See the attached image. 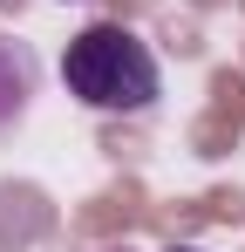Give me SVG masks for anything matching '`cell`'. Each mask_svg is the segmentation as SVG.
<instances>
[{"label": "cell", "mask_w": 245, "mask_h": 252, "mask_svg": "<svg viewBox=\"0 0 245 252\" xmlns=\"http://www.w3.org/2000/svg\"><path fill=\"white\" fill-rule=\"evenodd\" d=\"M34 82H41L34 48H28V41H7V34H0V129L28 116V102H34Z\"/></svg>", "instance_id": "7a4b0ae2"}, {"label": "cell", "mask_w": 245, "mask_h": 252, "mask_svg": "<svg viewBox=\"0 0 245 252\" xmlns=\"http://www.w3.org/2000/svg\"><path fill=\"white\" fill-rule=\"evenodd\" d=\"M170 252H198V246H170Z\"/></svg>", "instance_id": "277c9868"}, {"label": "cell", "mask_w": 245, "mask_h": 252, "mask_svg": "<svg viewBox=\"0 0 245 252\" xmlns=\"http://www.w3.org/2000/svg\"><path fill=\"white\" fill-rule=\"evenodd\" d=\"M41 225H48V211H41L34 191H7V184H0V239L21 246V239H34Z\"/></svg>", "instance_id": "3957f363"}, {"label": "cell", "mask_w": 245, "mask_h": 252, "mask_svg": "<svg viewBox=\"0 0 245 252\" xmlns=\"http://www.w3.org/2000/svg\"><path fill=\"white\" fill-rule=\"evenodd\" d=\"M61 82L82 109L102 116H143L163 95V68L143 34H129L122 21H89L82 34H68L61 48Z\"/></svg>", "instance_id": "6da1fadb"}, {"label": "cell", "mask_w": 245, "mask_h": 252, "mask_svg": "<svg viewBox=\"0 0 245 252\" xmlns=\"http://www.w3.org/2000/svg\"><path fill=\"white\" fill-rule=\"evenodd\" d=\"M102 252H129V246H102Z\"/></svg>", "instance_id": "5b68a950"}]
</instances>
